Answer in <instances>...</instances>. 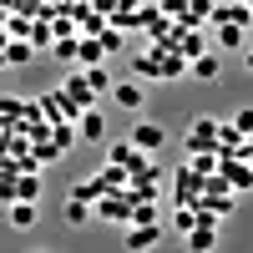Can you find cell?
Returning a JSON list of instances; mask_svg holds the SVG:
<instances>
[{
    "instance_id": "6da1fadb",
    "label": "cell",
    "mask_w": 253,
    "mask_h": 253,
    "mask_svg": "<svg viewBox=\"0 0 253 253\" xmlns=\"http://www.w3.org/2000/svg\"><path fill=\"white\" fill-rule=\"evenodd\" d=\"M218 137H223V122L198 117L193 126H187V157H193V152H218Z\"/></svg>"
},
{
    "instance_id": "7a4b0ae2",
    "label": "cell",
    "mask_w": 253,
    "mask_h": 253,
    "mask_svg": "<svg viewBox=\"0 0 253 253\" xmlns=\"http://www.w3.org/2000/svg\"><path fill=\"white\" fill-rule=\"evenodd\" d=\"M61 91H66V101H71L76 112H91V107H96V91H91L86 71H71L66 81H61Z\"/></svg>"
},
{
    "instance_id": "3957f363",
    "label": "cell",
    "mask_w": 253,
    "mask_h": 253,
    "mask_svg": "<svg viewBox=\"0 0 253 253\" xmlns=\"http://www.w3.org/2000/svg\"><path fill=\"white\" fill-rule=\"evenodd\" d=\"M41 101V117H46L51 126H61V122H76L81 112L71 107V101H66V91H46V96H36Z\"/></svg>"
},
{
    "instance_id": "277c9868",
    "label": "cell",
    "mask_w": 253,
    "mask_h": 253,
    "mask_svg": "<svg viewBox=\"0 0 253 253\" xmlns=\"http://www.w3.org/2000/svg\"><path fill=\"white\" fill-rule=\"evenodd\" d=\"M162 243V223H126V253H147Z\"/></svg>"
},
{
    "instance_id": "5b68a950",
    "label": "cell",
    "mask_w": 253,
    "mask_h": 253,
    "mask_svg": "<svg viewBox=\"0 0 253 253\" xmlns=\"http://www.w3.org/2000/svg\"><path fill=\"white\" fill-rule=\"evenodd\" d=\"M112 101H117L122 112H142V107H147V91H142V81H117V86H112Z\"/></svg>"
},
{
    "instance_id": "8992f818",
    "label": "cell",
    "mask_w": 253,
    "mask_h": 253,
    "mask_svg": "<svg viewBox=\"0 0 253 253\" xmlns=\"http://www.w3.org/2000/svg\"><path fill=\"white\" fill-rule=\"evenodd\" d=\"M223 177H228V187H233V193H248V187H253V162H243V157H223Z\"/></svg>"
},
{
    "instance_id": "52a82bcc",
    "label": "cell",
    "mask_w": 253,
    "mask_h": 253,
    "mask_svg": "<svg viewBox=\"0 0 253 253\" xmlns=\"http://www.w3.org/2000/svg\"><path fill=\"white\" fill-rule=\"evenodd\" d=\"M132 142L142 147V152H162L167 132H162V122H137V126H132Z\"/></svg>"
},
{
    "instance_id": "ba28073f",
    "label": "cell",
    "mask_w": 253,
    "mask_h": 253,
    "mask_svg": "<svg viewBox=\"0 0 253 253\" xmlns=\"http://www.w3.org/2000/svg\"><path fill=\"white\" fill-rule=\"evenodd\" d=\"M5 218H10V228H36V218H41V203H26V198H15V203H5Z\"/></svg>"
},
{
    "instance_id": "9c48e42d",
    "label": "cell",
    "mask_w": 253,
    "mask_h": 253,
    "mask_svg": "<svg viewBox=\"0 0 253 253\" xmlns=\"http://www.w3.org/2000/svg\"><path fill=\"white\" fill-rule=\"evenodd\" d=\"M213 26H253V5H248V0L218 5V10H213Z\"/></svg>"
},
{
    "instance_id": "30bf717a",
    "label": "cell",
    "mask_w": 253,
    "mask_h": 253,
    "mask_svg": "<svg viewBox=\"0 0 253 253\" xmlns=\"http://www.w3.org/2000/svg\"><path fill=\"white\" fill-rule=\"evenodd\" d=\"M187 248H193V253H213V248H218V223L198 218V228L187 233Z\"/></svg>"
},
{
    "instance_id": "8fae6325",
    "label": "cell",
    "mask_w": 253,
    "mask_h": 253,
    "mask_svg": "<svg viewBox=\"0 0 253 253\" xmlns=\"http://www.w3.org/2000/svg\"><path fill=\"white\" fill-rule=\"evenodd\" d=\"M76 132H81V142H101V137H107V117H101L96 107L81 112V117H76Z\"/></svg>"
},
{
    "instance_id": "7c38bea8",
    "label": "cell",
    "mask_w": 253,
    "mask_h": 253,
    "mask_svg": "<svg viewBox=\"0 0 253 253\" xmlns=\"http://www.w3.org/2000/svg\"><path fill=\"white\" fill-rule=\"evenodd\" d=\"M213 10H218V0H187L182 26H213Z\"/></svg>"
},
{
    "instance_id": "4fadbf2b",
    "label": "cell",
    "mask_w": 253,
    "mask_h": 253,
    "mask_svg": "<svg viewBox=\"0 0 253 253\" xmlns=\"http://www.w3.org/2000/svg\"><path fill=\"white\" fill-rule=\"evenodd\" d=\"M36 51H41L36 41H5V56H0V61H5V66H26Z\"/></svg>"
},
{
    "instance_id": "5bb4252c",
    "label": "cell",
    "mask_w": 253,
    "mask_h": 253,
    "mask_svg": "<svg viewBox=\"0 0 253 253\" xmlns=\"http://www.w3.org/2000/svg\"><path fill=\"white\" fill-rule=\"evenodd\" d=\"M91 218H96V208H91L86 198H66V223H71V228H86Z\"/></svg>"
},
{
    "instance_id": "9a60e30c",
    "label": "cell",
    "mask_w": 253,
    "mask_h": 253,
    "mask_svg": "<svg viewBox=\"0 0 253 253\" xmlns=\"http://www.w3.org/2000/svg\"><path fill=\"white\" fill-rule=\"evenodd\" d=\"M112 51L101 46V36H81V66H101Z\"/></svg>"
},
{
    "instance_id": "2e32d148",
    "label": "cell",
    "mask_w": 253,
    "mask_h": 253,
    "mask_svg": "<svg viewBox=\"0 0 253 253\" xmlns=\"http://www.w3.org/2000/svg\"><path fill=\"white\" fill-rule=\"evenodd\" d=\"M218 71H223V61H218L213 51H203V56L193 61V71H187V76H198V81H218Z\"/></svg>"
},
{
    "instance_id": "e0dca14e",
    "label": "cell",
    "mask_w": 253,
    "mask_h": 253,
    "mask_svg": "<svg viewBox=\"0 0 253 253\" xmlns=\"http://www.w3.org/2000/svg\"><path fill=\"white\" fill-rule=\"evenodd\" d=\"M243 31H248V26H218V36H213V41H218L223 51H243Z\"/></svg>"
},
{
    "instance_id": "ac0fdd59",
    "label": "cell",
    "mask_w": 253,
    "mask_h": 253,
    "mask_svg": "<svg viewBox=\"0 0 253 253\" xmlns=\"http://www.w3.org/2000/svg\"><path fill=\"white\" fill-rule=\"evenodd\" d=\"M81 71H86V81H91V91H96V96L117 86V81H112V71H107V66H81Z\"/></svg>"
},
{
    "instance_id": "d6986e66",
    "label": "cell",
    "mask_w": 253,
    "mask_h": 253,
    "mask_svg": "<svg viewBox=\"0 0 253 253\" xmlns=\"http://www.w3.org/2000/svg\"><path fill=\"white\" fill-rule=\"evenodd\" d=\"M31 31L36 26H31L26 15H5V41H31Z\"/></svg>"
},
{
    "instance_id": "ffe728a7",
    "label": "cell",
    "mask_w": 253,
    "mask_h": 253,
    "mask_svg": "<svg viewBox=\"0 0 253 253\" xmlns=\"http://www.w3.org/2000/svg\"><path fill=\"white\" fill-rule=\"evenodd\" d=\"M233 126H238L243 137H253V107H238V112H233Z\"/></svg>"
},
{
    "instance_id": "44dd1931",
    "label": "cell",
    "mask_w": 253,
    "mask_h": 253,
    "mask_svg": "<svg viewBox=\"0 0 253 253\" xmlns=\"http://www.w3.org/2000/svg\"><path fill=\"white\" fill-rule=\"evenodd\" d=\"M132 223H157V203H137V213H132Z\"/></svg>"
},
{
    "instance_id": "7402d4cb",
    "label": "cell",
    "mask_w": 253,
    "mask_h": 253,
    "mask_svg": "<svg viewBox=\"0 0 253 253\" xmlns=\"http://www.w3.org/2000/svg\"><path fill=\"white\" fill-rule=\"evenodd\" d=\"M101 46H107V51H122V26H107V31H101Z\"/></svg>"
},
{
    "instance_id": "603a6c76",
    "label": "cell",
    "mask_w": 253,
    "mask_h": 253,
    "mask_svg": "<svg viewBox=\"0 0 253 253\" xmlns=\"http://www.w3.org/2000/svg\"><path fill=\"white\" fill-rule=\"evenodd\" d=\"M243 66H248V76H253V51H243Z\"/></svg>"
},
{
    "instance_id": "cb8c5ba5",
    "label": "cell",
    "mask_w": 253,
    "mask_h": 253,
    "mask_svg": "<svg viewBox=\"0 0 253 253\" xmlns=\"http://www.w3.org/2000/svg\"><path fill=\"white\" fill-rule=\"evenodd\" d=\"M248 5H253V0H248Z\"/></svg>"
},
{
    "instance_id": "d4e9b609",
    "label": "cell",
    "mask_w": 253,
    "mask_h": 253,
    "mask_svg": "<svg viewBox=\"0 0 253 253\" xmlns=\"http://www.w3.org/2000/svg\"><path fill=\"white\" fill-rule=\"evenodd\" d=\"M248 142H253V137H248Z\"/></svg>"
}]
</instances>
